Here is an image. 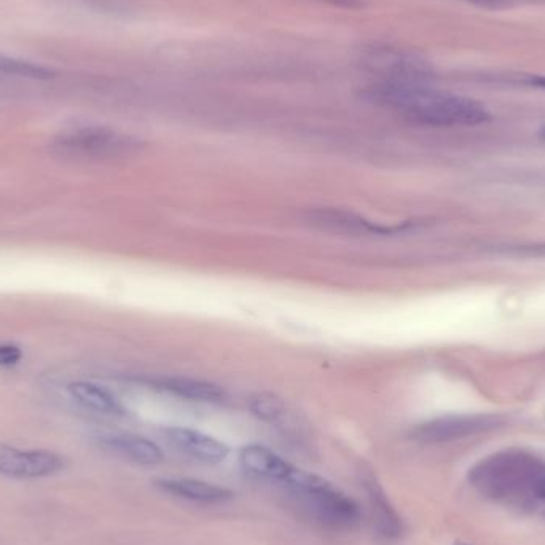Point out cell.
<instances>
[{
  "instance_id": "6da1fadb",
  "label": "cell",
  "mask_w": 545,
  "mask_h": 545,
  "mask_svg": "<svg viewBox=\"0 0 545 545\" xmlns=\"http://www.w3.org/2000/svg\"><path fill=\"white\" fill-rule=\"evenodd\" d=\"M480 495L502 506L545 517V459L504 450L482 459L469 474Z\"/></svg>"
},
{
  "instance_id": "7a4b0ae2",
  "label": "cell",
  "mask_w": 545,
  "mask_h": 545,
  "mask_svg": "<svg viewBox=\"0 0 545 545\" xmlns=\"http://www.w3.org/2000/svg\"><path fill=\"white\" fill-rule=\"evenodd\" d=\"M364 96L424 125L475 126L491 120L487 107L479 101L451 95L424 83L380 82L365 91Z\"/></svg>"
},
{
  "instance_id": "3957f363",
  "label": "cell",
  "mask_w": 545,
  "mask_h": 545,
  "mask_svg": "<svg viewBox=\"0 0 545 545\" xmlns=\"http://www.w3.org/2000/svg\"><path fill=\"white\" fill-rule=\"evenodd\" d=\"M291 493L316 522L330 530L351 531L361 523V506L321 475L311 474L302 487Z\"/></svg>"
},
{
  "instance_id": "277c9868",
  "label": "cell",
  "mask_w": 545,
  "mask_h": 545,
  "mask_svg": "<svg viewBox=\"0 0 545 545\" xmlns=\"http://www.w3.org/2000/svg\"><path fill=\"white\" fill-rule=\"evenodd\" d=\"M357 53L359 64L365 71L381 77V82L424 83L428 79V64L396 45L370 42Z\"/></svg>"
},
{
  "instance_id": "5b68a950",
  "label": "cell",
  "mask_w": 545,
  "mask_h": 545,
  "mask_svg": "<svg viewBox=\"0 0 545 545\" xmlns=\"http://www.w3.org/2000/svg\"><path fill=\"white\" fill-rule=\"evenodd\" d=\"M56 146L67 155L75 157L115 158L125 157L141 149L142 141L131 134L104 126H83L61 134Z\"/></svg>"
},
{
  "instance_id": "8992f818",
  "label": "cell",
  "mask_w": 545,
  "mask_h": 545,
  "mask_svg": "<svg viewBox=\"0 0 545 545\" xmlns=\"http://www.w3.org/2000/svg\"><path fill=\"white\" fill-rule=\"evenodd\" d=\"M502 423H504L502 416L488 415V413L442 416V418L418 424L412 431V437L423 444H445L453 440L487 434L493 429H498Z\"/></svg>"
},
{
  "instance_id": "52a82bcc",
  "label": "cell",
  "mask_w": 545,
  "mask_h": 545,
  "mask_svg": "<svg viewBox=\"0 0 545 545\" xmlns=\"http://www.w3.org/2000/svg\"><path fill=\"white\" fill-rule=\"evenodd\" d=\"M64 458L50 450L0 447V474L13 479H42L63 471Z\"/></svg>"
},
{
  "instance_id": "ba28073f",
  "label": "cell",
  "mask_w": 545,
  "mask_h": 545,
  "mask_svg": "<svg viewBox=\"0 0 545 545\" xmlns=\"http://www.w3.org/2000/svg\"><path fill=\"white\" fill-rule=\"evenodd\" d=\"M240 463L244 471L254 475L257 479L267 480L271 483H279L289 487L298 474L300 467L289 463L283 456L265 447V445L249 444L240 450Z\"/></svg>"
},
{
  "instance_id": "9c48e42d",
  "label": "cell",
  "mask_w": 545,
  "mask_h": 545,
  "mask_svg": "<svg viewBox=\"0 0 545 545\" xmlns=\"http://www.w3.org/2000/svg\"><path fill=\"white\" fill-rule=\"evenodd\" d=\"M361 487L369 504L373 528L378 536L385 541H397L404 533V525L385 488L381 487L380 480L372 472H364Z\"/></svg>"
},
{
  "instance_id": "30bf717a",
  "label": "cell",
  "mask_w": 545,
  "mask_h": 545,
  "mask_svg": "<svg viewBox=\"0 0 545 545\" xmlns=\"http://www.w3.org/2000/svg\"><path fill=\"white\" fill-rule=\"evenodd\" d=\"M306 220L316 227L326 228L332 232L351 233V235H394L402 232L407 225L391 227L381 225L373 220L365 219L356 212L337 208H319L308 212Z\"/></svg>"
},
{
  "instance_id": "8fae6325",
  "label": "cell",
  "mask_w": 545,
  "mask_h": 545,
  "mask_svg": "<svg viewBox=\"0 0 545 545\" xmlns=\"http://www.w3.org/2000/svg\"><path fill=\"white\" fill-rule=\"evenodd\" d=\"M165 437L176 450L201 461V463H224L230 455V447L222 440L197 431V429L173 426V428L165 429Z\"/></svg>"
},
{
  "instance_id": "7c38bea8",
  "label": "cell",
  "mask_w": 545,
  "mask_h": 545,
  "mask_svg": "<svg viewBox=\"0 0 545 545\" xmlns=\"http://www.w3.org/2000/svg\"><path fill=\"white\" fill-rule=\"evenodd\" d=\"M99 444L104 450L141 466H157L165 461L163 450L153 440L138 434H107L99 437Z\"/></svg>"
},
{
  "instance_id": "4fadbf2b",
  "label": "cell",
  "mask_w": 545,
  "mask_h": 545,
  "mask_svg": "<svg viewBox=\"0 0 545 545\" xmlns=\"http://www.w3.org/2000/svg\"><path fill=\"white\" fill-rule=\"evenodd\" d=\"M155 485L163 493L185 499V501L200 502V504H222L235 496L232 490L220 487L216 483L189 479V477H166V479L155 480Z\"/></svg>"
},
{
  "instance_id": "5bb4252c",
  "label": "cell",
  "mask_w": 545,
  "mask_h": 545,
  "mask_svg": "<svg viewBox=\"0 0 545 545\" xmlns=\"http://www.w3.org/2000/svg\"><path fill=\"white\" fill-rule=\"evenodd\" d=\"M153 388L169 396L200 402V404H220L227 399L224 389L214 385L211 381L198 380L187 377H163L149 381Z\"/></svg>"
},
{
  "instance_id": "9a60e30c",
  "label": "cell",
  "mask_w": 545,
  "mask_h": 545,
  "mask_svg": "<svg viewBox=\"0 0 545 545\" xmlns=\"http://www.w3.org/2000/svg\"><path fill=\"white\" fill-rule=\"evenodd\" d=\"M69 394L77 404L101 415L123 416L126 413L122 402L102 386L90 381H75L69 385Z\"/></svg>"
},
{
  "instance_id": "2e32d148",
  "label": "cell",
  "mask_w": 545,
  "mask_h": 545,
  "mask_svg": "<svg viewBox=\"0 0 545 545\" xmlns=\"http://www.w3.org/2000/svg\"><path fill=\"white\" fill-rule=\"evenodd\" d=\"M252 415L265 423H275L286 413V404L281 397L271 393H257L249 399Z\"/></svg>"
},
{
  "instance_id": "e0dca14e",
  "label": "cell",
  "mask_w": 545,
  "mask_h": 545,
  "mask_svg": "<svg viewBox=\"0 0 545 545\" xmlns=\"http://www.w3.org/2000/svg\"><path fill=\"white\" fill-rule=\"evenodd\" d=\"M0 74L15 75V77H24V79L47 80L51 79L55 72L48 67L31 63V61L0 55Z\"/></svg>"
},
{
  "instance_id": "ac0fdd59",
  "label": "cell",
  "mask_w": 545,
  "mask_h": 545,
  "mask_svg": "<svg viewBox=\"0 0 545 545\" xmlns=\"http://www.w3.org/2000/svg\"><path fill=\"white\" fill-rule=\"evenodd\" d=\"M21 349L18 346L10 345V343H5V345H0V365H15L20 362Z\"/></svg>"
},
{
  "instance_id": "d6986e66",
  "label": "cell",
  "mask_w": 545,
  "mask_h": 545,
  "mask_svg": "<svg viewBox=\"0 0 545 545\" xmlns=\"http://www.w3.org/2000/svg\"><path fill=\"white\" fill-rule=\"evenodd\" d=\"M507 255L515 257H545V244L542 246H510L504 249Z\"/></svg>"
},
{
  "instance_id": "ffe728a7",
  "label": "cell",
  "mask_w": 545,
  "mask_h": 545,
  "mask_svg": "<svg viewBox=\"0 0 545 545\" xmlns=\"http://www.w3.org/2000/svg\"><path fill=\"white\" fill-rule=\"evenodd\" d=\"M334 7L345 8V10H361L364 8L365 0H322Z\"/></svg>"
},
{
  "instance_id": "44dd1931",
  "label": "cell",
  "mask_w": 545,
  "mask_h": 545,
  "mask_svg": "<svg viewBox=\"0 0 545 545\" xmlns=\"http://www.w3.org/2000/svg\"><path fill=\"white\" fill-rule=\"evenodd\" d=\"M472 4L480 5V7H499L504 0H469Z\"/></svg>"
},
{
  "instance_id": "7402d4cb",
  "label": "cell",
  "mask_w": 545,
  "mask_h": 545,
  "mask_svg": "<svg viewBox=\"0 0 545 545\" xmlns=\"http://www.w3.org/2000/svg\"><path fill=\"white\" fill-rule=\"evenodd\" d=\"M538 136L545 142V123L544 125H541V128H539Z\"/></svg>"
},
{
  "instance_id": "603a6c76",
  "label": "cell",
  "mask_w": 545,
  "mask_h": 545,
  "mask_svg": "<svg viewBox=\"0 0 545 545\" xmlns=\"http://www.w3.org/2000/svg\"><path fill=\"white\" fill-rule=\"evenodd\" d=\"M453 545H471V544H467V542H463V541H456L455 544Z\"/></svg>"
}]
</instances>
